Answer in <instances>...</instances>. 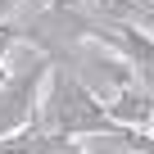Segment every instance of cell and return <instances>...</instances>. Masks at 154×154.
<instances>
[{
    "label": "cell",
    "instance_id": "7a4b0ae2",
    "mask_svg": "<svg viewBox=\"0 0 154 154\" xmlns=\"http://www.w3.org/2000/svg\"><path fill=\"white\" fill-rule=\"evenodd\" d=\"M9 54L14 59H5L0 68V136L41 122V86L50 72V54H41L27 41H18Z\"/></svg>",
    "mask_w": 154,
    "mask_h": 154
},
{
    "label": "cell",
    "instance_id": "3957f363",
    "mask_svg": "<svg viewBox=\"0 0 154 154\" xmlns=\"http://www.w3.org/2000/svg\"><path fill=\"white\" fill-rule=\"evenodd\" d=\"M109 109V118L113 122H122V127H149L154 122V95L145 91V86H118V95L104 104Z\"/></svg>",
    "mask_w": 154,
    "mask_h": 154
},
{
    "label": "cell",
    "instance_id": "277c9868",
    "mask_svg": "<svg viewBox=\"0 0 154 154\" xmlns=\"http://www.w3.org/2000/svg\"><path fill=\"white\" fill-rule=\"evenodd\" d=\"M86 5H91V14L104 18L109 27H113V23H136V18H149V14H154L145 0H86Z\"/></svg>",
    "mask_w": 154,
    "mask_h": 154
},
{
    "label": "cell",
    "instance_id": "5b68a950",
    "mask_svg": "<svg viewBox=\"0 0 154 154\" xmlns=\"http://www.w3.org/2000/svg\"><path fill=\"white\" fill-rule=\"evenodd\" d=\"M23 41V32H18V23H0V68H5V59H9V50Z\"/></svg>",
    "mask_w": 154,
    "mask_h": 154
},
{
    "label": "cell",
    "instance_id": "8992f818",
    "mask_svg": "<svg viewBox=\"0 0 154 154\" xmlns=\"http://www.w3.org/2000/svg\"><path fill=\"white\" fill-rule=\"evenodd\" d=\"M14 9H18V0H0V18H9Z\"/></svg>",
    "mask_w": 154,
    "mask_h": 154
},
{
    "label": "cell",
    "instance_id": "6da1fadb",
    "mask_svg": "<svg viewBox=\"0 0 154 154\" xmlns=\"http://www.w3.org/2000/svg\"><path fill=\"white\" fill-rule=\"evenodd\" d=\"M50 95H41V127L54 136H113L122 131V122L109 118V109L100 104V95L63 63H50L45 72Z\"/></svg>",
    "mask_w": 154,
    "mask_h": 154
}]
</instances>
